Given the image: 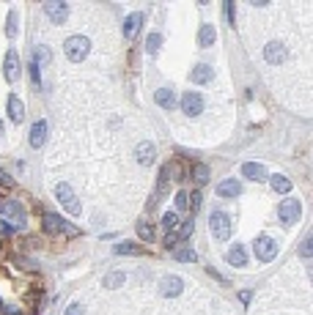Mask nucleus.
<instances>
[{
  "label": "nucleus",
  "mask_w": 313,
  "mask_h": 315,
  "mask_svg": "<svg viewBox=\"0 0 313 315\" xmlns=\"http://www.w3.org/2000/svg\"><path fill=\"white\" fill-rule=\"evenodd\" d=\"M0 233H14V225L6 222V219H0Z\"/></svg>",
  "instance_id": "nucleus-40"
},
{
  "label": "nucleus",
  "mask_w": 313,
  "mask_h": 315,
  "mask_svg": "<svg viewBox=\"0 0 313 315\" xmlns=\"http://www.w3.org/2000/svg\"><path fill=\"white\" fill-rule=\"evenodd\" d=\"M0 184H3V186H14V181L6 176V173H0Z\"/></svg>",
  "instance_id": "nucleus-42"
},
{
  "label": "nucleus",
  "mask_w": 313,
  "mask_h": 315,
  "mask_svg": "<svg viewBox=\"0 0 313 315\" xmlns=\"http://www.w3.org/2000/svg\"><path fill=\"white\" fill-rule=\"evenodd\" d=\"M168 176H171V165L160 167V176H156V195H154V200H160V197L165 195V189H168Z\"/></svg>",
  "instance_id": "nucleus-22"
},
{
  "label": "nucleus",
  "mask_w": 313,
  "mask_h": 315,
  "mask_svg": "<svg viewBox=\"0 0 313 315\" xmlns=\"http://www.w3.org/2000/svg\"><path fill=\"white\" fill-rule=\"evenodd\" d=\"M310 249H313V241H310V233H308V238H305L302 247H299V252H302V258H308V263H310Z\"/></svg>",
  "instance_id": "nucleus-35"
},
{
  "label": "nucleus",
  "mask_w": 313,
  "mask_h": 315,
  "mask_svg": "<svg viewBox=\"0 0 313 315\" xmlns=\"http://www.w3.org/2000/svg\"><path fill=\"white\" fill-rule=\"evenodd\" d=\"M6 33H9V36H14V33H17V14H14V11L9 14V25H6Z\"/></svg>",
  "instance_id": "nucleus-38"
},
{
  "label": "nucleus",
  "mask_w": 313,
  "mask_h": 315,
  "mask_svg": "<svg viewBox=\"0 0 313 315\" xmlns=\"http://www.w3.org/2000/svg\"><path fill=\"white\" fill-rule=\"evenodd\" d=\"M3 77L6 83H17L20 80V58H17L14 50L6 52V61H3Z\"/></svg>",
  "instance_id": "nucleus-9"
},
{
  "label": "nucleus",
  "mask_w": 313,
  "mask_h": 315,
  "mask_svg": "<svg viewBox=\"0 0 313 315\" xmlns=\"http://www.w3.org/2000/svg\"><path fill=\"white\" fill-rule=\"evenodd\" d=\"M160 293L165 296V299H176V296L182 293V279L173 277V274L162 277V282H160Z\"/></svg>",
  "instance_id": "nucleus-11"
},
{
  "label": "nucleus",
  "mask_w": 313,
  "mask_h": 315,
  "mask_svg": "<svg viewBox=\"0 0 313 315\" xmlns=\"http://www.w3.org/2000/svg\"><path fill=\"white\" fill-rule=\"evenodd\" d=\"M209 230H212V236L217 238V241H228L231 236V219L225 211H212V217H209Z\"/></svg>",
  "instance_id": "nucleus-3"
},
{
  "label": "nucleus",
  "mask_w": 313,
  "mask_h": 315,
  "mask_svg": "<svg viewBox=\"0 0 313 315\" xmlns=\"http://www.w3.org/2000/svg\"><path fill=\"white\" fill-rule=\"evenodd\" d=\"M124 279H126L124 271H110L104 277V288H118V285H124Z\"/></svg>",
  "instance_id": "nucleus-26"
},
{
  "label": "nucleus",
  "mask_w": 313,
  "mask_h": 315,
  "mask_svg": "<svg viewBox=\"0 0 313 315\" xmlns=\"http://www.w3.org/2000/svg\"><path fill=\"white\" fill-rule=\"evenodd\" d=\"M42 227H44V233H50V236H55V233H66V236H77V227H74L72 222H66V219H61L58 214H44L42 217Z\"/></svg>",
  "instance_id": "nucleus-2"
},
{
  "label": "nucleus",
  "mask_w": 313,
  "mask_h": 315,
  "mask_svg": "<svg viewBox=\"0 0 313 315\" xmlns=\"http://www.w3.org/2000/svg\"><path fill=\"white\" fill-rule=\"evenodd\" d=\"M55 197H58V203H61V206L66 208L69 214H74V217H80V214H83V206H80L77 195L72 192V186L58 184V186H55Z\"/></svg>",
  "instance_id": "nucleus-4"
},
{
  "label": "nucleus",
  "mask_w": 313,
  "mask_h": 315,
  "mask_svg": "<svg viewBox=\"0 0 313 315\" xmlns=\"http://www.w3.org/2000/svg\"><path fill=\"white\" fill-rule=\"evenodd\" d=\"M88 52H91V42L85 36H80V33H77V36H69L66 42H63V55H66L72 63L85 61Z\"/></svg>",
  "instance_id": "nucleus-1"
},
{
  "label": "nucleus",
  "mask_w": 313,
  "mask_h": 315,
  "mask_svg": "<svg viewBox=\"0 0 313 315\" xmlns=\"http://www.w3.org/2000/svg\"><path fill=\"white\" fill-rule=\"evenodd\" d=\"M187 203H190V208H193V211H198V208H201V189H195L193 197H187Z\"/></svg>",
  "instance_id": "nucleus-37"
},
{
  "label": "nucleus",
  "mask_w": 313,
  "mask_h": 315,
  "mask_svg": "<svg viewBox=\"0 0 313 315\" xmlns=\"http://www.w3.org/2000/svg\"><path fill=\"white\" fill-rule=\"evenodd\" d=\"M154 102L160 104V107L171 110V107H176V93H173L171 88H156L154 91Z\"/></svg>",
  "instance_id": "nucleus-18"
},
{
  "label": "nucleus",
  "mask_w": 313,
  "mask_h": 315,
  "mask_svg": "<svg viewBox=\"0 0 313 315\" xmlns=\"http://www.w3.org/2000/svg\"><path fill=\"white\" fill-rule=\"evenodd\" d=\"M0 135H3V124H0Z\"/></svg>",
  "instance_id": "nucleus-43"
},
{
  "label": "nucleus",
  "mask_w": 313,
  "mask_h": 315,
  "mask_svg": "<svg viewBox=\"0 0 313 315\" xmlns=\"http://www.w3.org/2000/svg\"><path fill=\"white\" fill-rule=\"evenodd\" d=\"M193 178H195V184L198 186H204V184H209V167L206 165H193Z\"/></svg>",
  "instance_id": "nucleus-25"
},
{
  "label": "nucleus",
  "mask_w": 313,
  "mask_h": 315,
  "mask_svg": "<svg viewBox=\"0 0 313 315\" xmlns=\"http://www.w3.org/2000/svg\"><path fill=\"white\" fill-rule=\"evenodd\" d=\"M63 315H88V310H85L83 304H69V307H66V312H63Z\"/></svg>",
  "instance_id": "nucleus-36"
},
{
  "label": "nucleus",
  "mask_w": 313,
  "mask_h": 315,
  "mask_svg": "<svg viewBox=\"0 0 313 315\" xmlns=\"http://www.w3.org/2000/svg\"><path fill=\"white\" fill-rule=\"evenodd\" d=\"M44 140H47V121H36L31 129V145L33 148H42Z\"/></svg>",
  "instance_id": "nucleus-17"
},
{
  "label": "nucleus",
  "mask_w": 313,
  "mask_h": 315,
  "mask_svg": "<svg viewBox=\"0 0 313 315\" xmlns=\"http://www.w3.org/2000/svg\"><path fill=\"white\" fill-rule=\"evenodd\" d=\"M140 28H143V14H140V11L126 14V20H124V36L126 39H135L137 33H140Z\"/></svg>",
  "instance_id": "nucleus-13"
},
{
  "label": "nucleus",
  "mask_w": 313,
  "mask_h": 315,
  "mask_svg": "<svg viewBox=\"0 0 313 315\" xmlns=\"http://www.w3.org/2000/svg\"><path fill=\"white\" fill-rule=\"evenodd\" d=\"M0 217H11V225H25V208L14 200H0Z\"/></svg>",
  "instance_id": "nucleus-7"
},
{
  "label": "nucleus",
  "mask_w": 313,
  "mask_h": 315,
  "mask_svg": "<svg viewBox=\"0 0 313 315\" xmlns=\"http://www.w3.org/2000/svg\"><path fill=\"white\" fill-rule=\"evenodd\" d=\"M162 225H165L168 230H173V227L179 225V214H176V211H168L165 217H162Z\"/></svg>",
  "instance_id": "nucleus-33"
},
{
  "label": "nucleus",
  "mask_w": 313,
  "mask_h": 315,
  "mask_svg": "<svg viewBox=\"0 0 313 315\" xmlns=\"http://www.w3.org/2000/svg\"><path fill=\"white\" fill-rule=\"evenodd\" d=\"M176 260H179V263H195L198 258H195V252H193V249H187V247H184V249H176Z\"/></svg>",
  "instance_id": "nucleus-31"
},
{
  "label": "nucleus",
  "mask_w": 313,
  "mask_h": 315,
  "mask_svg": "<svg viewBox=\"0 0 313 315\" xmlns=\"http://www.w3.org/2000/svg\"><path fill=\"white\" fill-rule=\"evenodd\" d=\"M182 113L187 115V118L201 115V113H204V96H201V93H195V91L184 93V96H182Z\"/></svg>",
  "instance_id": "nucleus-6"
},
{
  "label": "nucleus",
  "mask_w": 313,
  "mask_h": 315,
  "mask_svg": "<svg viewBox=\"0 0 313 315\" xmlns=\"http://www.w3.org/2000/svg\"><path fill=\"white\" fill-rule=\"evenodd\" d=\"M173 244H179V241H176V233L171 230V233L165 236V247H173Z\"/></svg>",
  "instance_id": "nucleus-41"
},
{
  "label": "nucleus",
  "mask_w": 313,
  "mask_h": 315,
  "mask_svg": "<svg viewBox=\"0 0 313 315\" xmlns=\"http://www.w3.org/2000/svg\"><path fill=\"white\" fill-rule=\"evenodd\" d=\"M137 252H140V247H137L135 241H124V244L115 247V255H137Z\"/></svg>",
  "instance_id": "nucleus-29"
},
{
  "label": "nucleus",
  "mask_w": 313,
  "mask_h": 315,
  "mask_svg": "<svg viewBox=\"0 0 313 315\" xmlns=\"http://www.w3.org/2000/svg\"><path fill=\"white\" fill-rule=\"evenodd\" d=\"M160 47H162V36H160V33H148L146 52H148V55H156V52H160Z\"/></svg>",
  "instance_id": "nucleus-27"
},
{
  "label": "nucleus",
  "mask_w": 313,
  "mask_h": 315,
  "mask_svg": "<svg viewBox=\"0 0 313 315\" xmlns=\"http://www.w3.org/2000/svg\"><path fill=\"white\" fill-rule=\"evenodd\" d=\"M137 233H140L143 241H154V238H156V227H154L151 222H146V219H140V222H137Z\"/></svg>",
  "instance_id": "nucleus-24"
},
{
  "label": "nucleus",
  "mask_w": 313,
  "mask_h": 315,
  "mask_svg": "<svg viewBox=\"0 0 313 315\" xmlns=\"http://www.w3.org/2000/svg\"><path fill=\"white\" fill-rule=\"evenodd\" d=\"M225 260H228L231 266H245L247 263V249H245V244H234V247L228 249V255H225Z\"/></svg>",
  "instance_id": "nucleus-15"
},
{
  "label": "nucleus",
  "mask_w": 313,
  "mask_h": 315,
  "mask_svg": "<svg viewBox=\"0 0 313 315\" xmlns=\"http://www.w3.org/2000/svg\"><path fill=\"white\" fill-rule=\"evenodd\" d=\"M9 115L14 124H22V118H25V104H22L20 96H9Z\"/></svg>",
  "instance_id": "nucleus-20"
},
{
  "label": "nucleus",
  "mask_w": 313,
  "mask_h": 315,
  "mask_svg": "<svg viewBox=\"0 0 313 315\" xmlns=\"http://www.w3.org/2000/svg\"><path fill=\"white\" fill-rule=\"evenodd\" d=\"M223 9H225V17H228V22H231V25H234V20H236L234 9H236V6H234V3H223Z\"/></svg>",
  "instance_id": "nucleus-39"
},
{
  "label": "nucleus",
  "mask_w": 313,
  "mask_h": 315,
  "mask_svg": "<svg viewBox=\"0 0 313 315\" xmlns=\"http://www.w3.org/2000/svg\"><path fill=\"white\" fill-rule=\"evenodd\" d=\"M269 186L277 192V195H288V192H291V181H288L286 176H280V173L269 176Z\"/></svg>",
  "instance_id": "nucleus-21"
},
{
  "label": "nucleus",
  "mask_w": 313,
  "mask_h": 315,
  "mask_svg": "<svg viewBox=\"0 0 313 315\" xmlns=\"http://www.w3.org/2000/svg\"><path fill=\"white\" fill-rule=\"evenodd\" d=\"M44 14H47L50 22L61 25V22H66V17H69V6L61 3V0H47V3H44Z\"/></svg>",
  "instance_id": "nucleus-8"
},
{
  "label": "nucleus",
  "mask_w": 313,
  "mask_h": 315,
  "mask_svg": "<svg viewBox=\"0 0 313 315\" xmlns=\"http://www.w3.org/2000/svg\"><path fill=\"white\" fill-rule=\"evenodd\" d=\"M217 195L220 197H239L242 195V184H239V181H234V178H225V181H220Z\"/></svg>",
  "instance_id": "nucleus-16"
},
{
  "label": "nucleus",
  "mask_w": 313,
  "mask_h": 315,
  "mask_svg": "<svg viewBox=\"0 0 313 315\" xmlns=\"http://www.w3.org/2000/svg\"><path fill=\"white\" fill-rule=\"evenodd\" d=\"M214 36H217V33H214L212 25H201V31H198V44H201V47H212V44H214Z\"/></svg>",
  "instance_id": "nucleus-23"
},
{
  "label": "nucleus",
  "mask_w": 313,
  "mask_h": 315,
  "mask_svg": "<svg viewBox=\"0 0 313 315\" xmlns=\"http://www.w3.org/2000/svg\"><path fill=\"white\" fill-rule=\"evenodd\" d=\"M33 55H36V58H33V61H50V47H44V44H36V50H33Z\"/></svg>",
  "instance_id": "nucleus-32"
},
{
  "label": "nucleus",
  "mask_w": 313,
  "mask_h": 315,
  "mask_svg": "<svg viewBox=\"0 0 313 315\" xmlns=\"http://www.w3.org/2000/svg\"><path fill=\"white\" fill-rule=\"evenodd\" d=\"M253 249H256V258L264 260V263L275 260V255H277V244H275V238H269V236H258L256 241H253Z\"/></svg>",
  "instance_id": "nucleus-5"
},
{
  "label": "nucleus",
  "mask_w": 313,
  "mask_h": 315,
  "mask_svg": "<svg viewBox=\"0 0 313 315\" xmlns=\"http://www.w3.org/2000/svg\"><path fill=\"white\" fill-rule=\"evenodd\" d=\"M31 80H33V85H42V72H39L36 61H31Z\"/></svg>",
  "instance_id": "nucleus-34"
},
{
  "label": "nucleus",
  "mask_w": 313,
  "mask_h": 315,
  "mask_svg": "<svg viewBox=\"0 0 313 315\" xmlns=\"http://www.w3.org/2000/svg\"><path fill=\"white\" fill-rule=\"evenodd\" d=\"M212 80H214V69L209 66V63H198V66L193 69V83L206 85V83H212Z\"/></svg>",
  "instance_id": "nucleus-19"
},
{
  "label": "nucleus",
  "mask_w": 313,
  "mask_h": 315,
  "mask_svg": "<svg viewBox=\"0 0 313 315\" xmlns=\"http://www.w3.org/2000/svg\"><path fill=\"white\" fill-rule=\"evenodd\" d=\"M242 176L250 178V181H264L269 173H266V167L261 165V162H245V165H242Z\"/></svg>",
  "instance_id": "nucleus-14"
},
{
  "label": "nucleus",
  "mask_w": 313,
  "mask_h": 315,
  "mask_svg": "<svg viewBox=\"0 0 313 315\" xmlns=\"http://www.w3.org/2000/svg\"><path fill=\"white\" fill-rule=\"evenodd\" d=\"M277 211H280V222H283V225H294V222L299 219V214H302V211H299V203L291 200V197H288V200H283Z\"/></svg>",
  "instance_id": "nucleus-10"
},
{
  "label": "nucleus",
  "mask_w": 313,
  "mask_h": 315,
  "mask_svg": "<svg viewBox=\"0 0 313 315\" xmlns=\"http://www.w3.org/2000/svg\"><path fill=\"white\" fill-rule=\"evenodd\" d=\"M173 233H176V241H187V238L193 236V219L182 222V227H179V230H173Z\"/></svg>",
  "instance_id": "nucleus-28"
},
{
  "label": "nucleus",
  "mask_w": 313,
  "mask_h": 315,
  "mask_svg": "<svg viewBox=\"0 0 313 315\" xmlns=\"http://www.w3.org/2000/svg\"><path fill=\"white\" fill-rule=\"evenodd\" d=\"M0 307H3V299H0Z\"/></svg>",
  "instance_id": "nucleus-44"
},
{
  "label": "nucleus",
  "mask_w": 313,
  "mask_h": 315,
  "mask_svg": "<svg viewBox=\"0 0 313 315\" xmlns=\"http://www.w3.org/2000/svg\"><path fill=\"white\" fill-rule=\"evenodd\" d=\"M184 211H190L187 192H184V189H179V192H176V214H184Z\"/></svg>",
  "instance_id": "nucleus-30"
},
{
  "label": "nucleus",
  "mask_w": 313,
  "mask_h": 315,
  "mask_svg": "<svg viewBox=\"0 0 313 315\" xmlns=\"http://www.w3.org/2000/svg\"><path fill=\"white\" fill-rule=\"evenodd\" d=\"M154 156H156L154 143H140V145L135 148V159H137V165H140V167L154 165Z\"/></svg>",
  "instance_id": "nucleus-12"
}]
</instances>
